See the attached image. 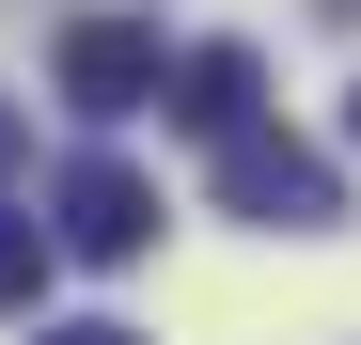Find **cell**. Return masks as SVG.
Instances as JSON below:
<instances>
[{
	"label": "cell",
	"instance_id": "obj_1",
	"mask_svg": "<svg viewBox=\"0 0 361 345\" xmlns=\"http://www.w3.org/2000/svg\"><path fill=\"white\" fill-rule=\"evenodd\" d=\"M220 204H235V220H267V236H330V220H345V172L252 110V126L220 142Z\"/></svg>",
	"mask_w": 361,
	"mask_h": 345
},
{
	"label": "cell",
	"instance_id": "obj_2",
	"mask_svg": "<svg viewBox=\"0 0 361 345\" xmlns=\"http://www.w3.org/2000/svg\"><path fill=\"white\" fill-rule=\"evenodd\" d=\"M47 79H63V110H79V126H126V110H157L173 47H157V16H63Z\"/></svg>",
	"mask_w": 361,
	"mask_h": 345
},
{
	"label": "cell",
	"instance_id": "obj_3",
	"mask_svg": "<svg viewBox=\"0 0 361 345\" xmlns=\"http://www.w3.org/2000/svg\"><path fill=\"white\" fill-rule=\"evenodd\" d=\"M47 251H79V267H142L157 251V189L126 157H79L63 189H47Z\"/></svg>",
	"mask_w": 361,
	"mask_h": 345
},
{
	"label": "cell",
	"instance_id": "obj_4",
	"mask_svg": "<svg viewBox=\"0 0 361 345\" xmlns=\"http://www.w3.org/2000/svg\"><path fill=\"white\" fill-rule=\"evenodd\" d=\"M157 110H173V126H204V142H235V126L267 110V63H252L235 32H204V47H173V79H157Z\"/></svg>",
	"mask_w": 361,
	"mask_h": 345
},
{
	"label": "cell",
	"instance_id": "obj_5",
	"mask_svg": "<svg viewBox=\"0 0 361 345\" xmlns=\"http://www.w3.org/2000/svg\"><path fill=\"white\" fill-rule=\"evenodd\" d=\"M47 267H63V251H47V220H32V204H0V314H32V299H47Z\"/></svg>",
	"mask_w": 361,
	"mask_h": 345
},
{
	"label": "cell",
	"instance_id": "obj_6",
	"mask_svg": "<svg viewBox=\"0 0 361 345\" xmlns=\"http://www.w3.org/2000/svg\"><path fill=\"white\" fill-rule=\"evenodd\" d=\"M32 345H142V330H110V314H63V330H32Z\"/></svg>",
	"mask_w": 361,
	"mask_h": 345
},
{
	"label": "cell",
	"instance_id": "obj_7",
	"mask_svg": "<svg viewBox=\"0 0 361 345\" xmlns=\"http://www.w3.org/2000/svg\"><path fill=\"white\" fill-rule=\"evenodd\" d=\"M16 157H32V110H16V94H0V172H16Z\"/></svg>",
	"mask_w": 361,
	"mask_h": 345
},
{
	"label": "cell",
	"instance_id": "obj_8",
	"mask_svg": "<svg viewBox=\"0 0 361 345\" xmlns=\"http://www.w3.org/2000/svg\"><path fill=\"white\" fill-rule=\"evenodd\" d=\"M345 142H361V94H345Z\"/></svg>",
	"mask_w": 361,
	"mask_h": 345
}]
</instances>
